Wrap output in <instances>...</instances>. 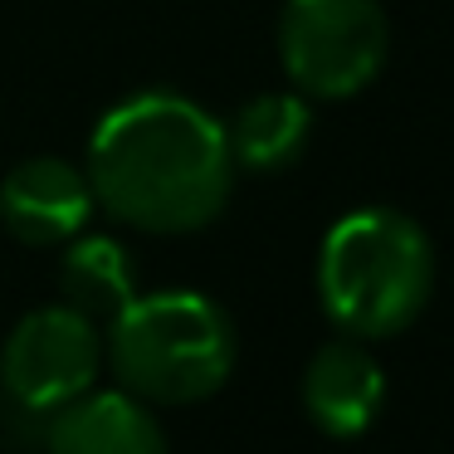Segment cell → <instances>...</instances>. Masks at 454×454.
<instances>
[{"label": "cell", "instance_id": "obj_1", "mask_svg": "<svg viewBox=\"0 0 454 454\" xmlns=\"http://www.w3.org/2000/svg\"><path fill=\"white\" fill-rule=\"evenodd\" d=\"M235 161L225 128L181 93H137L98 122L89 147L93 206L147 235H191L225 210Z\"/></svg>", "mask_w": 454, "mask_h": 454}, {"label": "cell", "instance_id": "obj_2", "mask_svg": "<svg viewBox=\"0 0 454 454\" xmlns=\"http://www.w3.org/2000/svg\"><path fill=\"white\" fill-rule=\"evenodd\" d=\"M434 288V249L411 215L366 206L342 215L317 254V298L356 342L395 337L420 317Z\"/></svg>", "mask_w": 454, "mask_h": 454}, {"label": "cell", "instance_id": "obj_3", "mask_svg": "<svg viewBox=\"0 0 454 454\" xmlns=\"http://www.w3.org/2000/svg\"><path fill=\"white\" fill-rule=\"evenodd\" d=\"M103 356L118 386L142 405H196L225 386L235 366V327L210 298L186 288L137 294L108 317Z\"/></svg>", "mask_w": 454, "mask_h": 454}, {"label": "cell", "instance_id": "obj_4", "mask_svg": "<svg viewBox=\"0 0 454 454\" xmlns=\"http://www.w3.org/2000/svg\"><path fill=\"white\" fill-rule=\"evenodd\" d=\"M391 25L376 0H284L278 54L294 89L313 98H352L381 74Z\"/></svg>", "mask_w": 454, "mask_h": 454}, {"label": "cell", "instance_id": "obj_5", "mask_svg": "<svg viewBox=\"0 0 454 454\" xmlns=\"http://www.w3.org/2000/svg\"><path fill=\"white\" fill-rule=\"evenodd\" d=\"M103 366L98 323L79 308H35L0 347V386L25 415H54L93 391Z\"/></svg>", "mask_w": 454, "mask_h": 454}, {"label": "cell", "instance_id": "obj_6", "mask_svg": "<svg viewBox=\"0 0 454 454\" xmlns=\"http://www.w3.org/2000/svg\"><path fill=\"white\" fill-rule=\"evenodd\" d=\"M93 215V191L79 167L59 157H30L0 181V225L20 245H69Z\"/></svg>", "mask_w": 454, "mask_h": 454}, {"label": "cell", "instance_id": "obj_7", "mask_svg": "<svg viewBox=\"0 0 454 454\" xmlns=\"http://www.w3.org/2000/svg\"><path fill=\"white\" fill-rule=\"evenodd\" d=\"M386 405V376L356 337L327 342L303 366V411L333 440H356Z\"/></svg>", "mask_w": 454, "mask_h": 454}, {"label": "cell", "instance_id": "obj_8", "mask_svg": "<svg viewBox=\"0 0 454 454\" xmlns=\"http://www.w3.org/2000/svg\"><path fill=\"white\" fill-rule=\"evenodd\" d=\"M50 454H171L157 415L128 391H89L50 415Z\"/></svg>", "mask_w": 454, "mask_h": 454}, {"label": "cell", "instance_id": "obj_9", "mask_svg": "<svg viewBox=\"0 0 454 454\" xmlns=\"http://www.w3.org/2000/svg\"><path fill=\"white\" fill-rule=\"evenodd\" d=\"M308 128H313V118H308L303 98H294V93H259L225 128L230 161L245 171H284L303 157Z\"/></svg>", "mask_w": 454, "mask_h": 454}, {"label": "cell", "instance_id": "obj_10", "mask_svg": "<svg viewBox=\"0 0 454 454\" xmlns=\"http://www.w3.org/2000/svg\"><path fill=\"white\" fill-rule=\"evenodd\" d=\"M64 303L79 308L83 317H113L137 298V274H132V254L108 235H74L69 254L59 269Z\"/></svg>", "mask_w": 454, "mask_h": 454}]
</instances>
